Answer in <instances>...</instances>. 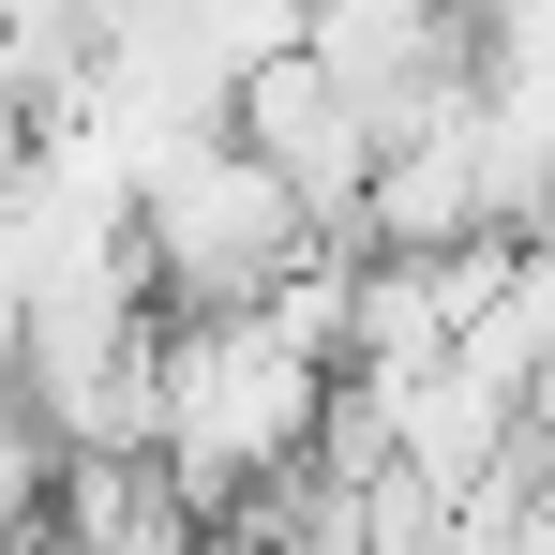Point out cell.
Segmentation results:
<instances>
[{
  "mask_svg": "<svg viewBox=\"0 0 555 555\" xmlns=\"http://www.w3.org/2000/svg\"><path fill=\"white\" fill-rule=\"evenodd\" d=\"M331 390H346V361H331L285 300L166 315V361H151V465L181 480L195 511H241V495H271L285 465H315Z\"/></svg>",
  "mask_w": 555,
  "mask_h": 555,
  "instance_id": "cell-1",
  "label": "cell"
},
{
  "mask_svg": "<svg viewBox=\"0 0 555 555\" xmlns=\"http://www.w3.org/2000/svg\"><path fill=\"white\" fill-rule=\"evenodd\" d=\"M315 241H346V225H315L271 151H241V120H210L195 151H166V166L135 181V256H151V300H181V315L271 300Z\"/></svg>",
  "mask_w": 555,
  "mask_h": 555,
  "instance_id": "cell-2",
  "label": "cell"
},
{
  "mask_svg": "<svg viewBox=\"0 0 555 555\" xmlns=\"http://www.w3.org/2000/svg\"><path fill=\"white\" fill-rule=\"evenodd\" d=\"M225 120H241V151H271L285 181H300V210H315V225H346V241H361V195H375V105L346 91L315 46H271V61L241 76V105H225Z\"/></svg>",
  "mask_w": 555,
  "mask_h": 555,
  "instance_id": "cell-3",
  "label": "cell"
}]
</instances>
